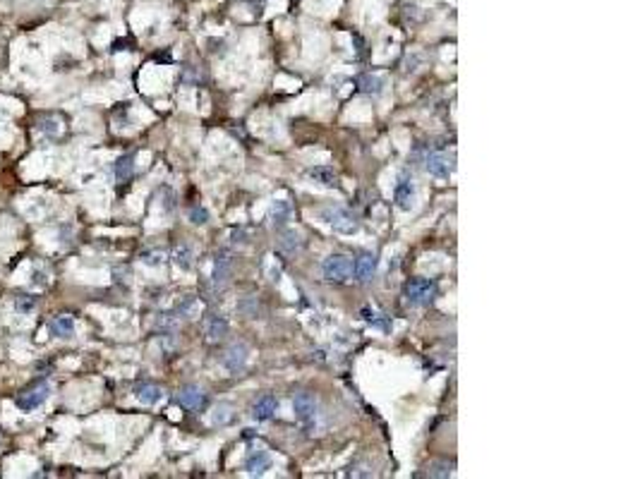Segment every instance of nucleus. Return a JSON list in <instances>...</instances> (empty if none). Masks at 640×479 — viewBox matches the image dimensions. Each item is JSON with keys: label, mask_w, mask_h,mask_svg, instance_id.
<instances>
[{"label": "nucleus", "mask_w": 640, "mask_h": 479, "mask_svg": "<svg viewBox=\"0 0 640 479\" xmlns=\"http://www.w3.org/2000/svg\"><path fill=\"white\" fill-rule=\"evenodd\" d=\"M322 221L327 223L331 230H336V233H341V235H355L357 230H360V223H357V218L353 216L348 208H343V206H327V208H322Z\"/></svg>", "instance_id": "obj_1"}, {"label": "nucleus", "mask_w": 640, "mask_h": 479, "mask_svg": "<svg viewBox=\"0 0 640 479\" xmlns=\"http://www.w3.org/2000/svg\"><path fill=\"white\" fill-rule=\"evenodd\" d=\"M48 396H50V383L46 379H38L17 396L15 405L22 410V413H31V410L41 408V405L48 400Z\"/></svg>", "instance_id": "obj_2"}, {"label": "nucleus", "mask_w": 640, "mask_h": 479, "mask_svg": "<svg viewBox=\"0 0 640 479\" xmlns=\"http://www.w3.org/2000/svg\"><path fill=\"white\" fill-rule=\"evenodd\" d=\"M322 276L329 283H346L353 276V257L348 255H331L324 259Z\"/></svg>", "instance_id": "obj_3"}, {"label": "nucleus", "mask_w": 640, "mask_h": 479, "mask_svg": "<svg viewBox=\"0 0 640 479\" xmlns=\"http://www.w3.org/2000/svg\"><path fill=\"white\" fill-rule=\"evenodd\" d=\"M436 297V283L429 278H415L406 285V300L411 307H427Z\"/></svg>", "instance_id": "obj_4"}, {"label": "nucleus", "mask_w": 640, "mask_h": 479, "mask_svg": "<svg viewBox=\"0 0 640 479\" xmlns=\"http://www.w3.org/2000/svg\"><path fill=\"white\" fill-rule=\"evenodd\" d=\"M293 413L297 417V422L305 427L317 424V415H319V403L312 393H297L293 398Z\"/></svg>", "instance_id": "obj_5"}, {"label": "nucleus", "mask_w": 640, "mask_h": 479, "mask_svg": "<svg viewBox=\"0 0 640 479\" xmlns=\"http://www.w3.org/2000/svg\"><path fill=\"white\" fill-rule=\"evenodd\" d=\"M425 168L434 178H448L456 171V156H453V151L451 154L448 151H432L425 159Z\"/></svg>", "instance_id": "obj_6"}, {"label": "nucleus", "mask_w": 640, "mask_h": 479, "mask_svg": "<svg viewBox=\"0 0 640 479\" xmlns=\"http://www.w3.org/2000/svg\"><path fill=\"white\" fill-rule=\"evenodd\" d=\"M247 359H250V348L245 343H233L221 357V364L226 367L230 374H240L247 367Z\"/></svg>", "instance_id": "obj_7"}, {"label": "nucleus", "mask_w": 640, "mask_h": 479, "mask_svg": "<svg viewBox=\"0 0 640 479\" xmlns=\"http://www.w3.org/2000/svg\"><path fill=\"white\" fill-rule=\"evenodd\" d=\"M230 273H233V259H230L228 252H216L213 255V266H211V285L213 287H226L230 280Z\"/></svg>", "instance_id": "obj_8"}, {"label": "nucleus", "mask_w": 640, "mask_h": 479, "mask_svg": "<svg viewBox=\"0 0 640 479\" xmlns=\"http://www.w3.org/2000/svg\"><path fill=\"white\" fill-rule=\"evenodd\" d=\"M206 393L204 388H199L197 383H187V386H183L180 391H178V403L183 405L185 410H192V413H197L206 405Z\"/></svg>", "instance_id": "obj_9"}, {"label": "nucleus", "mask_w": 640, "mask_h": 479, "mask_svg": "<svg viewBox=\"0 0 640 479\" xmlns=\"http://www.w3.org/2000/svg\"><path fill=\"white\" fill-rule=\"evenodd\" d=\"M228 331H230V324L221 312H211L204 317V334L211 343L223 341V338L228 336Z\"/></svg>", "instance_id": "obj_10"}, {"label": "nucleus", "mask_w": 640, "mask_h": 479, "mask_svg": "<svg viewBox=\"0 0 640 479\" xmlns=\"http://www.w3.org/2000/svg\"><path fill=\"white\" fill-rule=\"evenodd\" d=\"M276 410H278L276 396H271V393H264V396H259V398L255 400V403H252L250 415H252V420H257V422H269L273 415H276Z\"/></svg>", "instance_id": "obj_11"}, {"label": "nucleus", "mask_w": 640, "mask_h": 479, "mask_svg": "<svg viewBox=\"0 0 640 479\" xmlns=\"http://www.w3.org/2000/svg\"><path fill=\"white\" fill-rule=\"evenodd\" d=\"M271 467V455L266 453L264 448H252L245 458V472L252 477H259L264 472Z\"/></svg>", "instance_id": "obj_12"}, {"label": "nucleus", "mask_w": 640, "mask_h": 479, "mask_svg": "<svg viewBox=\"0 0 640 479\" xmlns=\"http://www.w3.org/2000/svg\"><path fill=\"white\" fill-rule=\"evenodd\" d=\"M377 257L369 255V252H364L353 262V273H355V278L360 280V283H369V280L377 276Z\"/></svg>", "instance_id": "obj_13"}, {"label": "nucleus", "mask_w": 640, "mask_h": 479, "mask_svg": "<svg viewBox=\"0 0 640 479\" xmlns=\"http://www.w3.org/2000/svg\"><path fill=\"white\" fill-rule=\"evenodd\" d=\"M302 247H305V240H302V233L295 228H288L283 230V233L278 235V250L283 252V255L288 257H295L302 252Z\"/></svg>", "instance_id": "obj_14"}, {"label": "nucleus", "mask_w": 640, "mask_h": 479, "mask_svg": "<svg viewBox=\"0 0 640 479\" xmlns=\"http://www.w3.org/2000/svg\"><path fill=\"white\" fill-rule=\"evenodd\" d=\"M394 199H396V206L401 208V211H411L413 199H415V185H413V178L401 176V180H398V185H396Z\"/></svg>", "instance_id": "obj_15"}, {"label": "nucleus", "mask_w": 640, "mask_h": 479, "mask_svg": "<svg viewBox=\"0 0 640 479\" xmlns=\"http://www.w3.org/2000/svg\"><path fill=\"white\" fill-rule=\"evenodd\" d=\"M307 178H310L314 185H319V187H327V190L339 187V176H336V171L329 166L310 168V171H307Z\"/></svg>", "instance_id": "obj_16"}, {"label": "nucleus", "mask_w": 640, "mask_h": 479, "mask_svg": "<svg viewBox=\"0 0 640 479\" xmlns=\"http://www.w3.org/2000/svg\"><path fill=\"white\" fill-rule=\"evenodd\" d=\"M269 218H271V225L273 228H283V225H288L293 221V206H290V201L285 199H276L271 204V211H269Z\"/></svg>", "instance_id": "obj_17"}, {"label": "nucleus", "mask_w": 640, "mask_h": 479, "mask_svg": "<svg viewBox=\"0 0 640 479\" xmlns=\"http://www.w3.org/2000/svg\"><path fill=\"white\" fill-rule=\"evenodd\" d=\"M134 398H137L142 405H156L161 398H164V391H161L156 383L144 381V383H137V386H134Z\"/></svg>", "instance_id": "obj_18"}, {"label": "nucleus", "mask_w": 640, "mask_h": 479, "mask_svg": "<svg viewBox=\"0 0 640 479\" xmlns=\"http://www.w3.org/2000/svg\"><path fill=\"white\" fill-rule=\"evenodd\" d=\"M48 331L53 336H58V338H70L72 334H75V319L72 317H55L53 321L48 324Z\"/></svg>", "instance_id": "obj_19"}, {"label": "nucleus", "mask_w": 640, "mask_h": 479, "mask_svg": "<svg viewBox=\"0 0 640 479\" xmlns=\"http://www.w3.org/2000/svg\"><path fill=\"white\" fill-rule=\"evenodd\" d=\"M173 262H176V266L183 269V271H192V266H194L192 247H190V245L176 247V252H173Z\"/></svg>", "instance_id": "obj_20"}, {"label": "nucleus", "mask_w": 640, "mask_h": 479, "mask_svg": "<svg viewBox=\"0 0 640 479\" xmlns=\"http://www.w3.org/2000/svg\"><path fill=\"white\" fill-rule=\"evenodd\" d=\"M113 173L118 180H130L134 173V156L127 154V156H122V159H118L113 166Z\"/></svg>", "instance_id": "obj_21"}, {"label": "nucleus", "mask_w": 640, "mask_h": 479, "mask_svg": "<svg viewBox=\"0 0 640 479\" xmlns=\"http://www.w3.org/2000/svg\"><path fill=\"white\" fill-rule=\"evenodd\" d=\"M357 84H360V89L367 94H381L386 87V82L377 75H362L360 80H357Z\"/></svg>", "instance_id": "obj_22"}, {"label": "nucleus", "mask_w": 640, "mask_h": 479, "mask_svg": "<svg viewBox=\"0 0 640 479\" xmlns=\"http://www.w3.org/2000/svg\"><path fill=\"white\" fill-rule=\"evenodd\" d=\"M230 420H233V405H230V403H218L216 408H213V413H211V424L223 427V424H228Z\"/></svg>", "instance_id": "obj_23"}, {"label": "nucleus", "mask_w": 640, "mask_h": 479, "mask_svg": "<svg viewBox=\"0 0 640 479\" xmlns=\"http://www.w3.org/2000/svg\"><path fill=\"white\" fill-rule=\"evenodd\" d=\"M362 319L367 321V324H372V326H377V329H389V321L384 319V314H379L377 309L374 307H364L362 309Z\"/></svg>", "instance_id": "obj_24"}, {"label": "nucleus", "mask_w": 640, "mask_h": 479, "mask_svg": "<svg viewBox=\"0 0 640 479\" xmlns=\"http://www.w3.org/2000/svg\"><path fill=\"white\" fill-rule=\"evenodd\" d=\"M194 312H197V297H192V295L183 297V300L178 302V307H176L178 317H192Z\"/></svg>", "instance_id": "obj_25"}, {"label": "nucleus", "mask_w": 640, "mask_h": 479, "mask_svg": "<svg viewBox=\"0 0 640 479\" xmlns=\"http://www.w3.org/2000/svg\"><path fill=\"white\" fill-rule=\"evenodd\" d=\"M453 470H456L453 463H432L429 477H453Z\"/></svg>", "instance_id": "obj_26"}, {"label": "nucleus", "mask_w": 640, "mask_h": 479, "mask_svg": "<svg viewBox=\"0 0 640 479\" xmlns=\"http://www.w3.org/2000/svg\"><path fill=\"white\" fill-rule=\"evenodd\" d=\"M190 221H192L194 225L209 223V211H206L204 206H192V208H190Z\"/></svg>", "instance_id": "obj_27"}, {"label": "nucleus", "mask_w": 640, "mask_h": 479, "mask_svg": "<svg viewBox=\"0 0 640 479\" xmlns=\"http://www.w3.org/2000/svg\"><path fill=\"white\" fill-rule=\"evenodd\" d=\"M15 307H17V312H29V309L34 307V300H27V297H20V300L15 302Z\"/></svg>", "instance_id": "obj_28"}]
</instances>
